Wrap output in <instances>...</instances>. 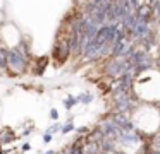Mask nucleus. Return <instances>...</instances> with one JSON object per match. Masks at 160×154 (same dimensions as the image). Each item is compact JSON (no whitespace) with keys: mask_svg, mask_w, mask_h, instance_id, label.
I'll return each mask as SVG.
<instances>
[{"mask_svg":"<svg viewBox=\"0 0 160 154\" xmlns=\"http://www.w3.org/2000/svg\"><path fill=\"white\" fill-rule=\"evenodd\" d=\"M29 67V60L26 57H22L21 53L14 50V48H9L7 50V75L14 77V75H22L28 72Z\"/></svg>","mask_w":160,"mask_h":154,"instance_id":"nucleus-2","label":"nucleus"},{"mask_svg":"<svg viewBox=\"0 0 160 154\" xmlns=\"http://www.w3.org/2000/svg\"><path fill=\"white\" fill-rule=\"evenodd\" d=\"M47 65H48V57L38 58V62H36L35 67H33V74H35V75H43V74H45Z\"/></svg>","mask_w":160,"mask_h":154,"instance_id":"nucleus-4","label":"nucleus"},{"mask_svg":"<svg viewBox=\"0 0 160 154\" xmlns=\"http://www.w3.org/2000/svg\"><path fill=\"white\" fill-rule=\"evenodd\" d=\"M150 147H152V152H155V151H160V132L153 135L152 142H150Z\"/></svg>","mask_w":160,"mask_h":154,"instance_id":"nucleus-9","label":"nucleus"},{"mask_svg":"<svg viewBox=\"0 0 160 154\" xmlns=\"http://www.w3.org/2000/svg\"><path fill=\"white\" fill-rule=\"evenodd\" d=\"M2 152H4V151H2V147H0V154H2Z\"/></svg>","mask_w":160,"mask_h":154,"instance_id":"nucleus-19","label":"nucleus"},{"mask_svg":"<svg viewBox=\"0 0 160 154\" xmlns=\"http://www.w3.org/2000/svg\"><path fill=\"white\" fill-rule=\"evenodd\" d=\"M72 130H76L74 123H72V122H66V123L62 125V128H60V133H62V135H67V133L72 132Z\"/></svg>","mask_w":160,"mask_h":154,"instance_id":"nucleus-10","label":"nucleus"},{"mask_svg":"<svg viewBox=\"0 0 160 154\" xmlns=\"http://www.w3.org/2000/svg\"><path fill=\"white\" fill-rule=\"evenodd\" d=\"M57 154H71V152H69V147H66L64 151H60V152H57Z\"/></svg>","mask_w":160,"mask_h":154,"instance_id":"nucleus-17","label":"nucleus"},{"mask_svg":"<svg viewBox=\"0 0 160 154\" xmlns=\"http://www.w3.org/2000/svg\"><path fill=\"white\" fill-rule=\"evenodd\" d=\"M43 154H57V152H55V151H52V149H50V151H47V152H43Z\"/></svg>","mask_w":160,"mask_h":154,"instance_id":"nucleus-18","label":"nucleus"},{"mask_svg":"<svg viewBox=\"0 0 160 154\" xmlns=\"http://www.w3.org/2000/svg\"><path fill=\"white\" fill-rule=\"evenodd\" d=\"M78 101L83 103V105H90V103L93 101V94L84 91V92H81V94H78Z\"/></svg>","mask_w":160,"mask_h":154,"instance_id":"nucleus-8","label":"nucleus"},{"mask_svg":"<svg viewBox=\"0 0 160 154\" xmlns=\"http://www.w3.org/2000/svg\"><path fill=\"white\" fill-rule=\"evenodd\" d=\"M50 120H53V122H57V120H59V111H57V110L55 108H52V110H50Z\"/></svg>","mask_w":160,"mask_h":154,"instance_id":"nucleus-12","label":"nucleus"},{"mask_svg":"<svg viewBox=\"0 0 160 154\" xmlns=\"http://www.w3.org/2000/svg\"><path fill=\"white\" fill-rule=\"evenodd\" d=\"M16 140V132L11 128V127H4L2 132H0V146L2 144H11Z\"/></svg>","mask_w":160,"mask_h":154,"instance_id":"nucleus-3","label":"nucleus"},{"mask_svg":"<svg viewBox=\"0 0 160 154\" xmlns=\"http://www.w3.org/2000/svg\"><path fill=\"white\" fill-rule=\"evenodd\" d=\"M31 132H33V128H24L22 130V135H29Z\"/></svg>","mask_w":160,"mask_h":154,"instance_id":"nucleus-16","label":"nucleus"},{"mask_svg":"<svg viewBox=\"0 0 160 154\" xmlns=\"http://www.w3.org/2000/svg\"><path fill=\"white\" fill-rule=\"evenodd\" d=\"M76 132L79 133V135H88V133H90V128H88V127H79V128H76Z\"/></svg>","mask_w":160,"mask_h":154,"instance_id":"nucleus-13","label":"nucleus"},{"mask_svg":"<svg viewBox=\"0 0 160 154\" xmlns=\"http://www.w3.org/2000/svg\"><path fill=\"white\" fill-rule=\"evenodd\" d=\"M7 50L9 48L0 46V70L7 72Z\"/></svg>","mask_w":160,"mask_h":154,"instance_id":"nucleus-6","label":"nucleus"},{"mask_svg":"<svg viewBox=\"0 0 160 154\" xmlns=\"http://www.w3.org/2000/svg\"><path fill=\"white\" fill-rule=\"evenodd\" d=\"M78 103H79V101H78V96H72V94H69L66 99H64V108H66L67 111H69V110H72L74 106L78 105Z\"/></svg>","mask_w":160,"mask_h":154,"instance_id":"nucleus-7","label":"nucleus"},{"mask_svg":"<svg viewBox=\"0 0 160 154\" xmlns=\"http://www.w3.org/2000/svg\"><path fill=\"white\" fill-rule=\"evenodd\" d=\"M129 70H132V67L129 63L128 57H108L103 65V74L107 77H114V79L122 77Z\"/></svg>","mask_w":160,"mask_h":154,"instance_id":"nucleus-1","label":"nucleus"},{"mask_svg":"<svg viewBox=\"0 0 160 154\" xmlns=\"http://www.w3.org/2000/svg\"><path fill=\"white\" fill-rule=\"evenodd\" d=\"M60 128H62V125H60L59 122H55V123H53V125H50L48 128L45 130V133H52V135H53V133L60 132Z\"/></svg>","mask_w":160,"mask_h":154,"instance_id":"nucleus-11","label":"nucleus"},{"mask_svg":"<svg viewBox=\"0 0 160 154\" xmlns=\"http://www.w3.org/2000/svg\"><path fill=\"white\" fill-rule=\"evenodd\" d=\"M52 139H53V135H52V133H43V144L52 142Z\"/></svg>","mask_w":160,"mask_h":154,"instance_id":"nucleus-14","label":"nucleus"},{"mask_svg":"<svg viewBox=\"0 0 160 154\" xmlns=\"http://www.w3.org/2000/svg\"><path fill=\"white\" fill-rule=\"evenodd\" d=\"M29 149H31V144H29V142H24L21 146V152H28Z\"/></svg>","mask_w":160,"mask_h":154,"instance_id":"nucleus-15","label":"nucleus"},{"mask_svg":"<svg viewBox=\"0 0 160 154\" xmlns=\"http://www.w3.org/2000/svg\"><path fill=\"white\" fill-rule=\"evenodd\" d=\"M69 147V152L71 154H84V144L83 142H79V140H74L71 146H67Z\"/></svg>","mask_w":160,"mask_h":154,"instance_id":"nucleus-5","label":"nucleus"}]
</instances>
